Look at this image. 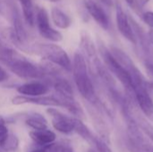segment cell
Instances as JSON below:
<instances>
[{"instance_id":"19","label":"cell","mask_w":153,"mask_h":152,"mask_svg":"<svg viewBox=\"0 0 153 152\" xmlns=\"http://www.w3.org/2000/svg\"><path fill=\"white\" fill-rule=\"evenodd\" d=\"M125 1L135 12H138L139 11V8H141L140 5H139V4H138V1L137 0H125Z\"/></svg>"},{"instance_id":"10","label":"cell","mask_w":153,"mask_h":152,"mask_svg":"<svg viewBox=\"0 0 153 152\" xmlns=\"http://www.w3.org/2000/svg\"><path fill=\"white\" fill-rule=\"evenodd\" d=\"M51 18L55 25L60 29H67L71 25L70 17L64 11L56 6L51 9Z\"/></svg>"},{"instance_id":"4","label":"cell","mask_w":153,"mask_h":152,"mask_svg":"<svg viewBox=\"0 0 153 152\" xmlns=\"http://www.w3.org/2000/svg\"><path fill=\"white\" fill-rule=\"evenodd\" d=\"M40 53L53 63L64 67L66 70L72 69V64L66 52L59 46L54 44H44L39 46Z\"/></svg>"},{"instance_id":"18","label":"cell","mask_w":153,"mask_h":152,"mask_svg":"<svg viewBox=\"0 0 153 152\" xmlns=\"http://www.w3.org/2000/svg\"><path fill=\"white\" fill-rule=\"evenodd\" d=\"M7 139V129L4 125H0V144H4Z\"/></svg>"},{"instance_id":"6","label":"cell","mask_w":153,"mask_h":152,"mask_svg":"<svg viewBox=\"0 0 153 152\" xmlns=\"http://www.w3.org/2000/svg\"><path fill=\"white\" fill-rule=\"evenodd\" d=\"M116 22L117 26L121 35L132 43H136V39L129 20V17L124 11L121 5L116 6Z\"/></svg>"},{"instance_id":"9","label":"cell","mask_w":153,"mask_h":152,"mask_svg":"<svg viewBox=\"0 0 153 152\" xmlns=\"http://www.w3.org/2000/svg\"><path fill=\"white\" fill-rule=\"evenodd\" d=\"M17 90L20 94L29 96L30 98H35L46 94L48 91V88L44 84L39 82H30L20 86Z\"/></svg>"},{"instance_id":"16","label":"cell","mask_w":153,"mask_h":152,"mask_svg":"<svg viewBox=\"0 0 153 152\" xmlns=\"http://www.w3.org/2000/svg\"><path fill=\"white\" fill-rule=\"evenodd\" d=\"M142 19L149 27H151L153 30V12H144L143 13H142Z\"/></svg>"},{"instance_id":"15","label":"cell","mask_w":153,"mask_h":152,"mask_svg":"<svg viewBox=\"0 0 153 152\" xmlns=\"http://www.w3.org/2000/svg\"><path fill=\"white\" fill-rule=\"evenodd\" d=\"M74 130H76L83 138H90L91 133L89 132V130L87 129V127L79 120L74 119Z\"/></svg>"},{"instance_id":"3","label":"cell","mask_w":153,"mask_h":152,"mask_svg":"<svg viewBox=\"0 0 153 152\" xmlns=\"http://www.w3.org/2000/svg\"><path fill=\"white\" fill-rule=\"evenodd\" d=\"M9 65L10 69L18 76L23 78H36L39 76V72L38 68L25 58L13 52L9 60L5 63Z\"/></svg>"},{"instance_id":"23","label":"cell","mask_w":153,"mask_h":152,"mask_svg":"<svg viewBox=\"0 0 153 152\" xmlns=\"http://www.w3.org/2000/svg\"><path fill=\"white\" fill-rule=\"evenodd\" d=\"M30 152H47V148H41V149H35Z\"/></svg>"},{"instance_id":"7","label":"cell","mask_w":153,"mask_h":152,"mask_svg":"<svg viewBox=\"0 0 153 152\" xmlns=\"http://www.w3.org/2000/svg\"><path fill=\"white\" fill-rule=\"evenodd\" d=\"M85 7L94 21L104 30L109 29V19L103 8L93 0H85Z\"/></svg>"},{"instance_id":"11","label":"cell","mask_w":153,"mask_h":152,"mask_svg":"<svg viewBox=\"0 0 153 152\" xmlns=\"http://www.w3.org/2000/svg\"><path fill=\"white\" fill-rule=\"evenodd\" d=\"M31 138L39 144L48 145L52 143L56 139V134L50 130H38L30 133Z\"/></svg>"},{"instance_id":"24","label":"cell","mask_w":153,"mask_h":152,"mask_svg":"<svg viewBox=\"0 0 153 152\" xmlns=\"http://www.w3.org/2000/svg\"><path fill=\"white\" fill-rule=\"evenodd\" d=\"M48 1H50V2H57L59 0H48Z\"/></svg>"},{"instance_id":"14","label":"cell","mask_w":153,"mask_h":152,"mask_svg":"<svg viewBox=\"0 0 153 152\" xmlns=\"http://www.w3.org/2000/svg\"><path fill=\"white\" fill-rule=\"evenodd\" d=\"M136 125L141 128L143 130V132L149 136V138L153 142V125H151L148 121H146L145 119L142 118V117H137L135 119L133 120Z\"/></svg>"},{"instance_id":"1","label":"cell","mask_w":153,"mask_h":152,"mask_svg":"<svg viewBox=\"0 0 153 152\" xmlns=\"http://www.w3.org/2000/svg\"><path fill=\"white\" fill-rule=\"evenodd\" d=\"M73 71L74 81L81 95L89 101H93L95 99L94 87L88 75L85 60L83 56L79 53L74 55Z\"/></svg>"},{"instance_id":"22","label":"cell","mask_w":153,"mask_h":152,"mask_svg":"<svg viewBox=\"0 0 153 152\" xmlns=\"http://www.w3.org/2000/svg\"><path fill=\"white\" fill-rule=\"evenodd\" d=\"M5 78H6V74H5V73L3 71V69L0 67V82L4 81Z\"/></svg>"},{"instance_id":"20","label":"cell","mask_w":153,"mask_h":152,"mask_svg":"<svg viewBox=\"0 0 153 152\" xmlns=\"http://www.w3.org/2000/svg\"><path fill=\"white\" fill-rule=\"evenodd\" d=\"M137 1H138V4H139V5H140L141 8L144 7L150 2V0H137Z\"/></svg>"},{"instance_id":"12","label":"cell","mask_w":153,"mask_h":152,"mask_svg":"<svg viewBox=\"0 0 153 152\" xmlns=\"http://www.w3.org/2000/svg\"><path fill=\"white\" fill-rule=\"evenodd\" d=\"M20 3L22 8V13H23L26 22L29 25L33 26L35 23V18H34V10H33L32 1L31 0H20Z\"/></svg>"},{"instance_id":"8","label":"cell","mask_w":153,"mask_h":152,"mask_svg":"<svg viewBox=\"0 0 153 152\" xmlns=\"http://www.w3.org/2000/svg\"><path fill=\"white\" fill-rule=\"evenodd\" d=\"M48 113L52 116V125L56 130L64 133H69L74 130V119L65 116L55 109H48Z\"/></svg>"},{"instance_id":"2","label":"cell","mask_w":153,"mask_h":152,"mask_svg":"<svg viewBox=\"0 0 153 152\" xmlns=\"http://www.w3.org/2000/svg\"><path fill=\"white\" fill-rule=\"evenodd\" d=\"M100 52H101V55L105 61V64L107 65L109 71L113 74H115V76L119 80V82L122 83V85L126 89V90L128 92L134 93L132 79H131L129 73L116 60V58L111 54L110 50H108L105 47L101 46Z\"/></svg>"},{"instance_id":"5","label":"cell","mask_w":153,"mask_h":152,"mask_svg":"<svg viewBox=\"0 0 153 152\" xmlns=\"http://www.w3.org/2000/svg\"><path fill=\"white\" fill-rule=\"evenodd\" d=\"M36 23L38 30L43 38L56 42L62 40V34L50 26L48 13L45 8H39L36 15Z\"/></svg>"},{"instance_id":"17","label":"cell","mask_w":153,"mask_h":152,"mask_svg":"<svg viewBox=\"0 0 153 152\" xmlns=\"http://www.w3.org/2000/svg\"><path fill=\"white\" fill-rule=\"evenodd\" d=\"M96 145L99 152H112V151L109 149V147L102 141L100 140H96Z\"/></svg>"},{"instance_id":"21","label":"cell","mask_w":153,"mask_h":152,"mask_svg":"<svg viewBox=\"0 0 153 152\" xmlns=\"http://www.w3.org/2000/svg\"><path fill=\"white\" fill-rule=\"evenodd\" d=\"M101 3L107 6H111L113 4V0H100Z\"/></svg>"},{"instance_id":"13","label":"cell","mask_w":153,"mask_h":152,"mask_svg":"<svg viewBox=\"0 0 153 152\" xmlns=\"http://www.w3.org/2000/svg\"><path fill=\"white\" fill-rule=\"evenodd\" d=\"M27 124L32 127L35 131L38 130H45L47 129V123L46 120L39 116V115H35L33 116H30L28 120H27Z\"/></svg>"}]
</instances>
